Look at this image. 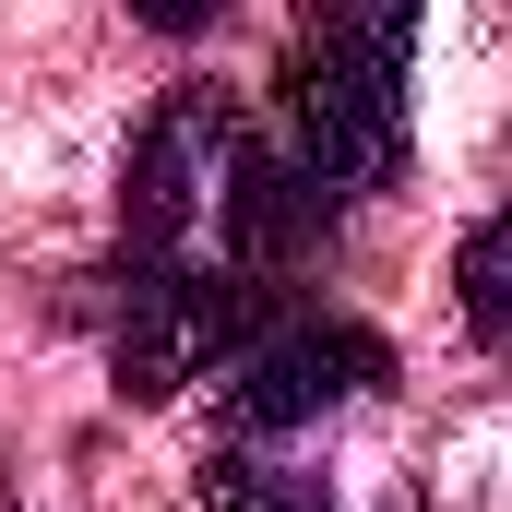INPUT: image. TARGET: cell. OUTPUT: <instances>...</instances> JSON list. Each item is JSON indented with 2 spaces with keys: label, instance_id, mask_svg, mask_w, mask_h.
<instances>
[{
  "label": "cell",
  "instance_id": "cell-1",
  "mask_svg": "<svg viewBox=\"0 0 512 512\" xmlns=\"http://www.w3.org/2000/svg\"><path fill=\"white\" fill-rule=\"evenodd\" d=\"M405 72H417V0L310 12L274 60V155L334 215L393 191V167H405Z\"/></svg>",
  "mask_w": 512,
  "mask_h": 512
},
{
  "label": "cell",
  "instance_id": "cell-6",
  "mask_svg": "<svg viewBox=\"0 0 512 512\" xmlns=\"http://www.w3.org/2000/svg\"><path fill=\"white\" fill-rule=\"evenodd\" d=\"M453 298H465V334H477V346H512V215H477V227H465Z\"/></svg>",
  "mask_w": 512,
  "mask_h": 512
},
{
  "label": "cell",
  "instance_id": "cell-2",
  "mask_svg": "<svg viewBox=\"0 0 512 512\" xmlns=\"http://www.w3.org/2000/svg\"><path fill=\"white\" fill-rule=\"evenodd\" d=\"M96 322H108V370L131 405L215 382L227 358H251L262 334L286 322V286L215 274V262H108L96 274Z\"/></svg>",
  "mask_w": 512,
  "mask_h": 512
},
{
  "label": "cell",
  "instance_id": "cell-3",
  "mask_svg": "<svg viewBox=\"0 0 512 512\" xmlns=\"http://www.w3.org/2000/svg\"><path fill=\"white\" fill-rule=\"evenodd\" d=\"M239 155H251V120L227 84H167L120 167V262H203Z\"/></svg>",
  "mask_w": 512,
  "mask_h": 512
},
{
  "label": "cell",
  "instance_id": "cell-4",
  "mask_svg": "<svg viewBox=\"0 0 512 512\" xmlns=\"http://www.w3.org/2000/svg\"><path fill=\"white\" fill-rule=\"evenodd\" d=\"M215 393H227V441L262 453V441H286V429H322V417L393 393V334L346 322V310H286L251 358H227Z\"/></svg>",
  "mask_w": 512,
  "mask_h": 512
},
{
  "label": "cell",
  "instance_id": "cell-5",
  "mask_svg": "<svg viewBox=\"0 0 512 512\" xmlns=\"http://www.w3.org/2000/svg\"><path fill=\"white\" fill-rule=\"evenodd\" d=\"M203 512H334V489H322L310 465H286V453L227 441V453L203 465Z\"/></svg>",
  "mask_w": 512,
  "mask_h": 512
}]
</instances>
